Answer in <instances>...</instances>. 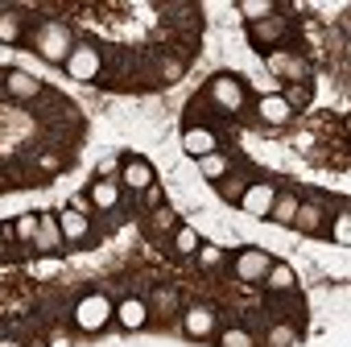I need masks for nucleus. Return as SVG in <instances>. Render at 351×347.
<instances>
[{"label": "nucleus", "mask_w": 351, "mask_h": 347, "mask_svg": "<svg viewBox=\"0 0 351 347\" xmlns=\"http://www.w3.org/2000/svg\"><path fill=\"white\" fill-rule=\"evenodd\" d=\"M54 273H58V261H34V277L38 281H50Z\"/></svg>", "instance_id": "obj_30"}, {"label": "nucleus", "mask_w": 351, "mask_h": 347, "mask_svg": "<svg viewBox=\"0 0 351 347\" xmlns=\"http://www.w3.org/2000/svg\"><path fill=\"white\" fill-rule=\"evenodd\" d=\"M335 240H339L343 248L351 244V215H347V211H343V215H335Z\"/></svg>", "instance_id": "obj_25"}, {"label": "nucleus", "mask_w": 351, "mask_h": 347, "mask_svg": "<svg viewBox=\"0 0 351 347\" xmlns=\"http://www.w3.org/2000/svg\"><path fill=\"white\" fill-rule=\"evenodd\" d=\"M34 244H38L42 252H54V248L62 244V232H58V215H38V236H34Z\"/></svg>", "instance_id": "obj_15"}, {"label": "nucleus", "mask_w": 351, "mask_h": 347, "mask_svg": "<svg viewBox=\"0 0 351 347\" xmlns=\"http://www.w3.org/2000/svg\"><path fill=\"white\" fill-rule=\"evenodd\" d=\"M240 17L244 21H265V17H273V5H269V0H244V5H240Z\"/></svg>", "instance_id": "obj_20"}, {"label": "nucleus", "mask_w": 351, "mask_h": 347, "mask_svg": "<svg viewBox=\"0 0 351 347\" xmlns=\"http://www.w3.org/2000/svg\"><path fill=\"white\" fill-rule=\"evenodd\" d=\"M265 277H269V285H273L277 294H289V289H293V269H289V265H273Z\"/></svg>", "instance_id": "obj_21"}, {"label": "nucleus", "mask_w": 351, "mask_h": 347, "mask_svg": "<svg viewBox=\"0 0 351 347\" xmlns=\"http://www.w3.org/2000/svg\"><path fill=\"white\" fill-rule=\"evenodd\" d=\"M0 347H17V343H13V339H5V343H0Z\"/></svg>", "instance_id": "obj_32"}, {"label": "nucleus", "mask_w": 351, "mask_h": 347, "mask_svg": "<svg viewBox=\"0 0 351 347\" xmlns=\"http://www.w3.org/2000/svg\"><path fill=\"white\" fill-rule=\"evenodd\" d=\"M269 71L281 75V79L302 83V79H306V58H302V54H289V50H269Z\"/></svg>", "instance_id": "obj_7"}, {"label": "nucleus", "mask_w": 351, "mask_h": 347, "mask_svg": "<svg viewBox=\"0 0 351 347\" xmlns=\"http://www.w3.org/2000/svg\"><path fill=\"white\" fill-rule=\"evenodd\" d=\"M199 169H203V178H223V174H228V157L223 153H207V157H199Z\"/></svg>", "instance_id": "obj_22"}, {"label": "nucleus", "mask_w": 351, "mask_h": 347, "mask_svg": "<svg viewBox=\"0 0 351 347\" xmlns=\"http://www.w3.org/2000/svg\"><path fill=\"white\" fill-rule=\"evenodd\" d=\"M99 67H104V54H99L95 46H75V50L66 54V71H71V79H79V83H91V79L99 75Z\"/></svg>", "instance_id": "obj_3"}, {"label": "nucleus", "mask_w": 351, "mask_h": 347, "mask_svg": "<svg viewBox=\"0 0 351 347\" xmlns=\"http://www.w3.org/2000/svg\"><path fill=\"white\" fill-rule=\"evenodd\" d=\"M91 203H95V207H104V211H112V207L120 203V187H116V182H104V178H99V182L91 187Z\"/></svg>", "instance_id": "obj_18"}, {"label": "nucleus", "mask_w": 351, "mask_h": 347, "mask_svg": "<svg viewBox=\"0 0 351 347\" xmlns=\"http://www.w3.org/2000/svg\"><path fill=\"white\" fill-rule=\"evenodd\" d=\"M293 343V326H273L269 331V347H289Z\"/></svg>", "instance_id": "obj_29"}, {"label": "nucleus", "mask_w": 351, "mask_h": 347, "mask_svg": "<svg viewBox=\"0 0 351 347\" xmlns=\"http://www.w3.org/2000/svg\"><path fill=\"white\" fill-rule=\"evenodd\" d=\"M293 228H302L306 236H318V232H322V207H318V203H298Z\"/></svg>", "instance_id": "obj_16"}, {"label": "nucleus", "mask_w": 351, "mask_h": 347, "mask_svg": "<svg viewBox=\"0 0 351 347\" xmlns=\"http://www.w3.org/2000/svg\"><path fill=\"white\" fill-rule=\"evenodd\" d=\"M269 269H273V261H269L265 248H244V252L236 256V277H240V281H261Z\"/></svg>", "instance_id": "obj_6"}, {"label": "nucleus", "mask_w": 351, "mask_h": 347, "mask_svg": "<svg viewBox=\"0 0 351 347\" xmlns=\"http://www.w3.org/2000/svg\"><path fill=\"white\" fill-rule=\"evenodd\" d=\"M112 314H116V306H112L104 294H87V298L75 306V322H79L83 331H104V322H112Z\"/></svg>", "instance_id": "obj_2"}, {"label": "nucleus", "mask_w": 351, "mask_h": 347, "mask_svg": "<svg viewBox=\"0 0 351 347\" xmlns=\"http://www.w3.org/2000/svg\"><path fill=\"white\" fill-rule=\"evenodd\" d=\"M219 195H223V199H240V195H244V187H219Z\"/></svg>", "instance_id": "obj_31"}, {"label": "nucleus", "mask_w": 351, "mask_h": 347, "mask_svg": "<svg viewBox=\"0 0 351 347\" xmlns=\"http://www.w3.org/2000/svg\"><path fill=\"white\" fill-rule=\"evenodd\" d=\"M13 232H17V236H21V240H34V236H38V215H21V219H17V228H13Z\"/></svg>", "instance_id": "obj_28"}, {"label": "nucleus", "mask_w": 351, "mask_h": 347, "mask_svg": "<svg viewBox=\"0 0 351 347\" xmlns=\"http://www.w3.org/2000/svg\"><path fill=\"white\" fill-rule=\"evenodd\" d=\"M182 331H186L191 339H207V335L215 331V314H211L207 306H195V310H186V318H182Z\"/></svg>", "instance_id": "obj_12"}, {"label": "nucleus", "mask_w": 351, "mask_h": 347, "mask_svg": "<svg viewBox=\"0 0 351 347\" xmlns=\"http://www.w3.org/2000/svg\"><path fill=\"white\" fill-rule=\"evenodd\" d=\"M269 215H273L277 224H293V215H298V199H293V195H277Z\"/></svg>", "instance_id": "obj_19"}, {"label": "nucleus", "mask_w": 351, "mask_h": 347, "mask_svg": "<svg viewBox=\"0 0 351 347\" xmlns=\"http://www.w3.org/2000/svg\"><path fill=\"white\" fill-rule=\"evenodd\" d=\"M223 347H252V335L240 331V326H232V331H223Z\"/></svg>", "instance_id": "obj_27"}, {"label": "nucleus", "mask_w": 351, "mask_h": 347, "mask_svg": "<svg viewBox=\"0 0 351 347\" xmlns=\"http://www.w3.org/2000/svg\"><path fill=\"white\" fill-rule=\"evenodd\" d=\"M285 29H289V21H273V17H269V21H256V25H252V42H256V46L277 42Z\"/></svg>", "instance_id": "obj_17"}, {"label": "nucleus", "mask_w": 351, "mask_h": 347, "mask_svg": "<svg viewBox=\"0 0 351 347\" xmlns=\"http://www.w3.org/2000/svg\"><path fill=\"white\" fill-rule=\"evenodd\" d=\"M0 240H5V232H0Z\"/></svg>", "instance_id": "obj_33"}, {"label": "nucleus", "mask_w": 351, "mask_h": 347, "mask_svg": "<svg viewBox=\"0 0 351 347\" xmlns=\"http://www.w3.org/2000/svg\"><path fill=\"white\" fill-rule=\"evenodd\" d=\"M120 326H128V331H141L145 322H149V306L145 302H136V298H128V302H120L116 306V314H112Z\"/></svg>", "instance_id": "obj_11"}, {"label": "nucleus", "mask_w": 351, "mask_h": 347, "mask_svg": "<svg viewBox=\"0 0 351 347\" xmlns=\"http://www.w3.org/2000/svg\"><path fill=\"white\" fill-rule=\"evenodd\" d=\"M199 261H203L207 269H215V265H223V248H215V244H199Z\"/></svg>", "instance_id": "obj_26"}, {"label": "nucleus", "mask_w": 351, "mask_h": 347, "mask_svg": "<svg viewBox=\"0 0 351 347\" xmlns=\"http://www.w3.org/2000/svg\"><path fill=\"white\" fill-rule=\"evenodd\" d=\"M173 244H178V252H199V232L195 228H178Z\"/></svg>", "instance_id": "obj_24"}, {"label": "nucleus", "mask_w": 351, "mask_h": 347, "mask_svg": "<svg viewBox=\"0 0 351 347\" xmlns=\"http://www.w3.org/2000/svg\"><path fill=\"white\" fill-rule=\"evenodd\" d=\"M17 38H21L17 13H0V42H17Z\"/></svg>", "instance_id": "obj_23"}, {"label": "nucleus", "mask_w": 351, "mask_h": 347, "mask_svg": "<svg viewBox=\"0 0 351 347\" xmlns=\"http://www.w3.org/2000/svg\"><path fill=\"white\" fill-rule=\"evenodd\" d=\"M71 50H75V46H71V29H66L62 21H46V25L38 29V54H42V58L66 62Z\"/></svg>", "instance_id": "obj_1"}, {"label": "nucleus", "mask_w": 351, "mask_h": 347, "mask_svg": "<svg viewBox=\"0 0 351 347\" xmlns=\"http://www.w3.org/2000/svg\"><path fill=\"white\" fill-rule=\"evenodd\" d=\"M58 232H62V240H71V244H79V240H87V232H91V224H87V215H83V211H75V207H66V211L58 215Z\"/></svg>", "instance_id": "obj_9"}, {"label": "nucleus", "mask_w": 351, "mask_h": 347, "mask_svg": "<svg viewBox=\"0 0 351 347\" xmlns=\"http://www.w3.org/2000/svg\"><path fill=\"white\" fill-rule=\"evenodd\" d=\"M256 112H261V120H265V124H289V120H293V108L285 104V95H273V91H265V95H261Z\"/></svg>", "instance_id": "obj_8"}, {"label": "nucleus", "mask_w": 351, "mask_h": 347, "mask_svg": "<svg viewBox=\"0 0 351 347\" xmlns=\"http://www.w3.org/2000/svg\"><path fill=\"white\" fill-rule=\"evenodd\" d=\"M273 199H277V187H269V182H252V187H244L240 207H244L252 219H265V215L273 211Z\"/></svg>", "instance_id": "obj_4"}, {"label": "nucleus", "mask_w": 351, "mask_h": 347, "mask_svg": "<svg viewBox=\"0 0 351 347\" xmlns=\"http://www.w3.org/2000/svg\"><path fill=\"white\" fill-rule=\"evenodd\" d=\"M120 178H124V187H132V191H141V195H145V191L153 187V165H149V161H141V157H132V161L120 169Z\"/></svg>", "instance_id": "obj_10"}, {"label": "nucleus", "mask_w": 351, "mask_h": 347, "mask_svg": "<svg viewBox=\"0 0 351 347\" xmlns=\"http://www.w3.org/2000/svg\"><path fill=\"white\" fill-rule=\"evenodd\" d=\"M211 99L223 112H240L244 108V83L232 79V75H219V79H211Z\"/></svg>", "instance_id": "obj_5"}, {"label": "nucleus", "mask_w": 351, "mask_h": 347, "mask_svg": "<svg viewBox=\"0 0 351 347\" xmlns=\"http://www.w3.org/2000/svg\"><path fill=\"white\" fill-rule=\"evenodd\" d=\"M182 149L199 161V157H207V153H215V132L211 128H186V136H182Z\"/></svg>", "instance_id": "obj_14"}, {"label": "nucleus", "mask_w": 351, "mask_h": 347, "mask_svg": "<svg viewBox=\"0 0 351 347\" xmlns=\"http://www.w3.org/2000/svg\"><path fill=\"white\" fill-rule=\"evenodd\" d=\"M5 87H9V95H17V99H38V95H42V83H38L34 75H25V71H9V75H5Z\"/></svg>", "instance_id": "obj_13"}]
</instances>
